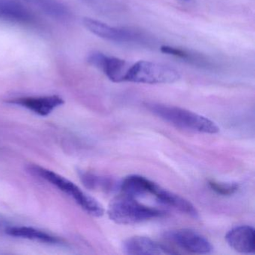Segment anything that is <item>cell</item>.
Returning <instances> with one entry per match:
<instances>
[{
    "mask_svg": "<svg viewBox=\"0 0 255 255\" xmlns=\"http://www.w3.org/2000/svg\"><path fill=\"white\" fill-rule=\"evenodd\" d=\"M147 107L155 116L180 129L208 134L219 131L213 121L185 109L155 103L147 104Z\"/></svg>",
    "mask_w": 255,
    "mask_h": 255,
    "instance_id": "cell-1",
    "label": "cell"
},
{
    "mask_svg": "<svg viewBox=\"0 0 255 255\" xmlns=\"http://www.w3.org/2000/svg\"><path fill=\"white\" fill-rule=\"evenodd\" d=\"M109 217L119 225H135L162 218L166 213L159 209L140 204L136 198L122 193L115 197L109 204Z\"/></svg>",
    "mask_w": 255,
    "mask_h": 255,
    "instance_id": "cell-2",
    "label": "cell"
},
{
    "mask_svg": "<svg viewBox=\"0 0 255 255\" xmlns=\"http://www.w3.org/2000/svg\"><path fill=\"white\" fill-rule=\"evenodd\" d=\"M27 171L32 175L44 179L53 186L57 187L59 190L68 194L89 214L95 217H101L104 214V207L95 198L83 192L71 180L39 165H29Z\"/></svg>",
    "mask_w": 255,
    "mask_h": 255,
    "instance_id": "cell-3",
    "label": "cell"
},
{
    "mask_svg": "<svg viewBox=\"0 0 255 255\" xmlns=\"http://www.w3.org/2000/svg\"><path fill=\"white\" fill-rule=\"evenodd\" d=\"M178 71L168 65L148 61L132 64L126 82L144 84H171L180 80Z\"/></svg>",
    "mask_w": 255,
    "mask_h": 255,
    "instance_id": "cell-4",
    "label": "cell"
},
{
    "mask_svg": "<svg viewBox=\"0 0 255 255\" xmlns=\"http://www.w3.org/2000/svg\"><path fill=\"white\" fill-rule=\"evenodd\" d=\"M165 237L180 249L193 254L211 253V243L197 231L190 229H178L165 233Z\"/></svg>",
    "mask_w": 255,
    "mask_h": 255,
    "instance_id": "cell-5",
    "label": "cell"
},
{
    "mask_svg": "<svg viewBox=\"0 0 255 255\" xmlns=\"http://www.w3.org/2000/svg\"><path fill=\"white\" fill-rule=\"evenodd\" d=\"M88 62L104 71L107 77L114 83L126 82L127 76L132 64L119 58L107 56L99 52L89 55Z\"/></svg>",
    "mask_w": 255,
    "mask_h": 255,
    "instance_id": "cell-6",
    "label": "cell"
},
{
    "mask_svg": "<svg viewBox=\"0 0 255 255\" xmlns=\"http://www.w3.org/2000/svg\"><path fill=\"white\" fill-rule=\"evenodd\" d=\"M85 27L97 36L116 42H132L141 38V35L126 28L113 27L92 18L83 19Z\"/></svg>",
    "mask_w": 255,
    "mask_h": 255,
    "instance_id": "cell-7",
    "label": "cell"
},
{
    "mask_svg": "<svg viewBox=\"0 0 255 255\" xmlns=\"http://www.w3.org/2000/svg\"><path fill=\"white\" fill-rule=\"evenodd\" d=\"M122 250L127 255H174L175 252L162 243L146 237H132L122 244Z\"/></svg>",
    "mask_w": 255,
    "mask_h": 255,
    "instance_id": "cell-8",
    "label": "cell"
},
{
    "mask_svg": "<svg viewBox=\"0 0 255 255\" xmlns=\"http://www.w3.org/2000/svg\"><path fill=\"white\" fill-rule=\"evenodd\" d=\"M8 103L24 107L39 116H47L57 107L64 104V100L58 95H50L16 98Z\"/></svg>",
    "mask_w": 255,
    "mask_h": 255,
    "instance_id": "cell-9",
    "label": "cell"
},
{
    "mask_svg": "<svg viewBox=\"0 0 255 255\" xmlns=\"http://www.w3.org/2000/svg\"><path fill=\"white\" fill-rule=\"evenodd\" d=\"M225 240L230 247L240 253L255 252V229L249 225H241L233 228L225 236Z\"/></svg>",
    "mask_w": 255,
    "mask_h": 255,
    "instance_id": "cell-10",
    "label": "cell"
},
{
    "mask_svg": "<svg viewBox=\"0 0 255 255\" xmlns=\"http://www.w3.org/2000/svg\"><path fill=\"white\" fill-rule=\"evenodd\" d=\"M152 196L154 197L161 204L172 207L180 213H184L194 219L198 217V210L190 201L171 191L163 189L159 185L156 186Z\"/></svg>",
    "mask_w": 255,
    "mask_h": 255,
    "instance_id": "cell-11",
    "label": "cell"
},
{
    "mask_svg": "<svg viewBox=\"0 0 255 255\" xmlns=\"http://www.w3.org/2000/svg\"><path fill=\"white\" fill-rule=\"evenodd\" d=\"M157 184L146 177L140 175H129L120 183L121 192L133 198L153 195Z\"/></svg>",
    "mask_w": 255,
    "mask_h": 255,
    "instance_id": "cell-12",
    "label": "cell"
},
{
    "mask_svg": "<svg viewBox=\"0 0 255 255\" xmlns=\"http://www.w3.org/2000/svg\"><path fill=\"white\" fill-rule=\"evenodd\" d=\"M0 20L11 23H27L33 17L20 3L12 0H0Z\"/></svg>",
    "mask_w": 255,
    "mask_h": 255,
    "instance_id": "cell-13",
    "label": "cell"
},
{
    "mask_svg": "<svg viewBox=\"0 0 255 255\" xmlns=\"http://www.w3.org/2000/svg\"><path fill=\"white\" fill-rule=\"evenodd\" d=\"M6 234L11 237L28 239L49 244L60 243V240L57 237L30 227H11L6 230Z\"/></svg>",
    "mask_w": 255,
    "mask_h": 255,
    "instance_id": "cell-14",
    "label": "cell"
},
{
    "mask_svg": "<svg viewBox=\"0 0 255 255\" xmlns=\"http://www.w3.org/2000/svg\"><path fill=\"white\" fill-rule=\"evenodd\" d=\"M81 180L86 187L93 190L113 192L117 189V183L110 177L84 172L81 174Z\"/></svg>",
    "mask_w": 255,
    "mask_h": 255,
    "instance_id": "cell-15",
    "label": "cell"
},
{
    "mask_svg": "<svg viewBox=\"0 0 255 255\" xmlns=\"http://www.w3.org/2000/svg\"><path fill=\"white\" fill-rule=\"evenodd\" d=\"M41 8L46 14L58 19L68 18L69 12L59 0H26Z\"/></svg>",
    "mask_w": 255,
    "mask_h": 255,
    "instance_id": "cell-16",
    "label": "cell"
},
{
    "mask_svg": "<svg viewBox=\"0 0 255 255\" xmlns=\"http://www.w3.org/2000/svg\"><path fill=\"white\" fill-rule=\"evenodd\" d=\"M208 184L212 190L223 196L234 195L239 189V185L237 183H223L216 180H209Z\"/></svg>",
    "mask_w": 255,
    "mask_h": 255,
    "instance_id": "cell-17",
    "label": "cell"
},
{
    "mask_svg": "<svg viewBox=\"0 0 255 255\" xmlns=\"http://www.w3.org/2000/svg\"><path fill=\"white\" fill-rule=\"evenodd\" d=\"M160 50L162 53H165V54L172 55V56L180 58V59L190 61L194 59L193 56L190 53H188L186 50L176 48V47H170V46H162L160 47Z\"/></svg>",
    "mask_w": 255,
    "mask_h": 255,
    "instance_id": "cell-18",
    "label": "cell"
},
{
    "mask_svg": "<svg viewBox=\"0 0 255 255\" xmlns=\"http://www.w3.org/2000/svg\"><path fill=\"white\" fill-rule=\"evenodd\" d=\"M186 1H188V0H186Z\"/></svg>",
    "mask_w": 255,
    "mask_h": 255,
    "instance_id": "cell-19",
    "label": "cell"
}]
</instances>
